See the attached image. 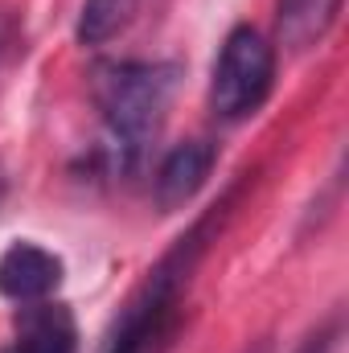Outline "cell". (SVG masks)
<instances>
[{
    "label": "cell",
    "mask_w": 349,
    "mask_h": 353,
    "mask_svg": "<svg viewBox=\"0 0 349 353\" xmlns=\"http://www.w3.org/2000/svg\"><path fill=\"white\" fill-rule=\"evenodd\" d=\"M181 66L173 62H103L94 70V107L111 140V157L119 169H132L140 152L165 123L173 103Z\"/></svg>",
    "instance_id": "2"
},
{
    "label": "cell",
    "mask_w": 349,
    "mask_h": 353,
    "mask_svg": "<svg viewBox=\"0 0 349 353\" xmlns=\"http://www.w3.org/2000/svg\"><path fill=\"white\" fill-rule=\"evenodd\" d=\"M275 90V46L255 25H235L214 58L210 107L226 123H243L259 115Z\"/></svg>",
    "instance_id": "3"
},
{
    "label": "cell",
    "mask_w": 349,
    "mask_h": 353,
    "mask_svg": "<svg viewBox=\"0 0 349 353\" xmlns=\"http://www.w3.org/2000/svg\"><path fill=\"white\" fill-rule=\"evenodd\" d=\"M0 353H79V321L62 300L21 304L12 337Z\"/></svg>",
    "instance_id": "6"
},
{
    "label": "cell",
    "mask_w": 349,
    "mask_h": 353,
    "mask_svg": "<svg viewBox=\"0 0 349 353\" xmlns=\"http://www.w3.org/2000/svg\"><path fill=\"white\" fill-rule=\"evenodd\" d=\"M341 12V0H275V21H279V41L288 50H312L325 41Z\"/></svg>",
    "instance_id": "7"
},
{
    "label": "cell",
    "mask_w": 349,
    "mask_h": 353,
    "mask_svg": "<svg viewBox=\"0 0 349 353\" xmlns=\"http://www.w3.org/2000/svg\"><path fill=\"white\" fill-rule=\"evenodd\" d=\"M247 353H271V345H267V341H259L255 350H247Z\"/></svg>",
    "instance_id": "10"
},
{
    "label": "cell",
    "mask_w": 349,
    "mask_h": 353,
    "mask_svg": "<svg viewBox=\"0 0 349 353\" xmlns=\"http://www.w3.org/2000/svg\"><path fill=\"white\" fill-rule=\"evenodd\" d=\"M337 337H341V325H337V321H329V325H321L317 333H308V337H304V345H300L296 353H333Z\"/></svg>",
    "instance_id": "9"
},
{
    "label": "cell",
    "mask_w": 349,
    "mask_h": 353,
    "mask_svg": "<svg viewBox=\"0 0 349 353\" xmlns=\"http://www.w3.org/2000/svg\"><path fill=\"white\" fill-rule=\"evenodd\" d=\"M136 4L140 0H83L79 25H74L79 46H107L111 37H119L132 25Z\"/></svg>",
    "instance_id": "8"
},
{
    "label": "cell",
    "mask_w": 349,
    "mask_h": 353,
    "mask_svg": "<svg viewBox=\"0 0 349 353\" xmlns=\"http://www.w3.org/2000/svg\"><path fill=\"white\" fill-rule=\"evenodd\" d=\"M239 189H230L214 210H206L173 247L157 259V267L144 275V283L132 292V300L123 304L107 353H169L181 333V316H185V292L193 283V271L201 263V255L210 251V243L218 239L222 222L230 218Z\"/></svg>",
    "instance_id": "1"
},
{
    "label": "cell",
    "mask_w": 349,
    "mask_h": 353,
    "mask_svg": "<svg viewBox=\"0 0 349 353\" xmlns=\"http://www.w3.org/2000/svg\"><path fill=\"white\" fill-rule=\"evenodd\" d=\"M218 165V144L210 136H193V140H181L177 148L165 152V161L157 165L152 176V201L161 214H177L185 210L214 173Z\"/></svg>",
    "instance_id": "5"
},
{
    "label": "cell",
    "mask_w": 349,
    "mask_h": 353,
    "mask_svg": "<svg viewBox=\"0 0 349 353\" xmlns=\"http://www.w3.org/2000/svg\"><path fill=\"white\" fill-rule=\"evenodd\" d=\"M0 189H4V181H0Z\"/></svg>",
    "instance_id": "11"
},
{
    "label": "cell",
    "mask_w": 349,
    "mask_h": 353,
    "mask_svg": "<svg viewBox=\"0 0 349 353\" xmlns=\"http://www.w3.org/2000/svg\"><path fill=\"white\" fill-rule=\"evenodd\" d=\"M62 279H66L62 255L33 243V239H17L0 251V296L12 300V304L54 300Z\"/></svg>",
    "instance_id": "4"
}]
</instances>
